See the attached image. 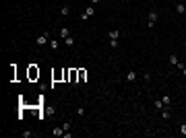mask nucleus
<instances>
[{"label": "nucleus", "mask_w": 186, "mask_h": 138, "mask_svg": "<svg viewBox=\"0 0 186 138\" xmlns=\"http://www.w3.org/2000/svg\"><path fill=\"white\" fill-rule=\"evenodd\" d=\"M182 72H184V76H186V68H184V70H182Z\"/></svg>", "instance_id": "21"}, {"label": "nucleus", "mask_w": 186, "mask_h": 138, "mask_svg": "<svg viewBox=\"0 0 186 138\" xmlns=\"http://www.w3.org/2000/svg\"><path fill=\"white\" fill-rule=\"evenodd\" d=\"M155 21H157V12H155V10H151V12H149V23H147V25H149V27H153V25H155Z\"/></svg>", "instance_id": "5"}, {"label": "nucleus", "mask_w": 186, "mask_h": 138, "mask_svg": "<svg viewBox=\"0 0 186 138\" xmlns=\"http://www.w3.org/2000/svg\"><path fill=\"white\" fill-rule=\"evenodd\" d=\"M64 134V128H54V136H62Z\"/></svg>", "instance_id": "14"}, {"label": "nucleus", "mask_w": 186, "mask_h": 138, "mask_svg": "<svg viewBox=\"0 0 186 138\" xmlns=\"http://www.w3.org/2000/svg\"><path fill=\"white\" fill-rule=\"evenodd\" d=\"M184 6H186V4H184Z\"/></svg>", "instance_id": "22"}, {"label": "nucleus", "mask_w": 186, "mask_h": 138, "mask_svg": "<svg viewBox=\"0 0 186 138\" xmlns=\"http://www.w3.org/2000/svg\"><path fill=\"white\" fill-rule=\"evenodd\" d=\"M60 15H62V17H68V15H70V8H68V6H62V8H60Z\"/></svg>", "instance_id": "9"}, {"label": "nucleus", "mask_w": 186, "mask_h": 138, "mask_svg": "<svg viewBox=\"0 0 186 138\" xmlns=\"http://www.w3.org/2000/svg\"><path fill=\"white\" fill-rule=\"evenodd\" d=\"M79 70V83H85L87 81V70L85 68H77Z\"/></svg>", "instance_id": "6"}, {"label": "nucleus", "mask_w": 186, "mask_h": 138, "mask_svg": "<svg viewBox=\"0 0 186 138\" xmlns=\"http://www.w3.org/2000/svg\"><path fill=\"white\" fill-rule=\"evenodd\" d=\"M58 81H64V70H56V72H52V83H58Z\"/></svg>", "instance_id": "2"}, {"label": "nucleus", "mask_w": 186, "mask_h": 138, "mask_svg": "<svg viewBox=\"0 0 186 138\" xmlns=\"http://www.w3.org/2000/svg\"><path fill=\"white\" fill-rule=\"evenodd\" d=\"M118 37H120V31H116V29L110 31V39H118Z\"/></svg>", "instance_id": "10"}, {"label": "nucleus", "mask_w": 186, "mask_h": 138, "mask_svg": "<svg viewBox=\"0 0 186 138\" xmlns=\"http://www.w3.org/2000/svg\"><path fill=\"white\" fill-rule=\"evenodd\" d=\"M46 43H48V33H41L37 37V45H46Z\"/></svg>", "instance_id": "7"}, {"label": "nucleus", "mask_w": 186, "mask_h": 138, "mask_svg": "<svg viewBox=\"0 0 186 138\" xmlns=\"http://www.w3.org/2000/svg\"><path fill=\"white\" fill-rule=\"evenodd\" d=\"M27 76H29V81H35V78H39V68L37 66H29V72H27Z\"/></svg>", "instance_id": "1"}, {"label": "nucleus", "mask_w": 186, "mask_h": 138, "mask_svg": "<svg viewBox=\"0 0 186 138\" xmlns=\"http://www.w3.org/2000/svg\"><path fill=\"white\" fill-rule=\"evenodd\" d=\"M68 83H79V70H77V68H70V76H68Z\"/></svg>", "instance_id": "3"}, {"label": "nucleus", "mask_w": 186, "mask_h": 138, "mask_svg": "<svg viewBox=\"0 0 186 138\" xmlns=\"http://www.w3.org/2000/svg\"><path fill=\"white\" fill-rule=\"evenodd\" d=\"M134 78H136V72H133V70H130V72L126 74V81H130V83H133Z\"/></svg>", "instance_id": "12"}, {"label": "nucleus", "mask_w": 186, "mask_h": 138, "mask_svg": "<svg viewBox=\"0 0 186 138\" xmlns=\"http://www.w3.org/2000/svg\"><path fill=\"white\" fill-rule=\"evenodd\" d=\"M50 48H52V50H58V48H60V43H58L56 39H52V41H50Z\"/></svg>", "instance_id": "16"}, {"label": "nucleus", "mask_w": 186, "mask_h": 138, "mask_svg": "<svg viewBox=\"0 0 186 138\" xmlns=\"http://www.w3.org/2000/svg\"><path fill=\"white\" fill-rule=\"evenodd\" d=\"M170 64H172V66H178V64H180V62H178V56H170Z\"/></svg>", "instance_id": "11"}, {"label": "nucleus", "mask_w": 186, "mask_h": 138, "mask_svg": "<svg viewBox=\"0 0 186 138\" xmlns=\"http://www.w3.org/2000/svg\"><path fill=\"white\" fill-rule=\"evenodd\" d=\"M64 43H66L68 48H73V45H75V39H73V37H66V39H64Z\"/></svg>", "instance_id": "13"}, {"label": "nucleus", "mask_w": 186, "mask_h": 138, "mask_svg": "<svg viewBox=\"0 0 186 138\" xmlns=\"http://www.w3.org/2000/svg\"><path fill=\"white\" fill-rule=\"evenodd\" d=\"M60 37H64V39H66V37H70V31H68L66 27H62V29H60Z\"/></svg>", "instance_id": "8"}, {"label": "nucleus", "mask_w": 186, "mask_h": 138, "mask_svg": "<svg viewBox=\"0 0 186 138\" xmlns=\"http://www.w3.org/2000/svg\"><path fill=\"white\" fill-rule=\"evenodd\" d=\"M180 132H182V134H186V124H182V126H180Z\"/></svg>", "instance_id": "20"}, {"label": "nucleus", "mask_w": 186, "mask_h": 138, "mask_svg": "<svg viewBox=\"0 0 186 138\" xmlns=\"http://www.w3.org/2000/svg\"><path fill=\"white\" fill-rule=\"evenodd\" d=\"M31 136H33V134H31L29 130H25V132H23V138H31Z\"/></svg>", "instance_id": "19"}, {"label": "nucleus", "mask_w": 186, "mask_h": 138, "mask_svg": "<svg viewBox=\"0 0 186 138\" xmlns=\"http://www.w3.org/2000/svg\"><path fill=\"white\" fill-rule=\"evenodd\" d=\"M93 12H95V8H93V6H87V10L83 12V17H81V19H83V21H87L89 17H93Z\"/></svg>", "instance_id": "4"}, {"label": "nucleus", "mask_w": 186, "mask_h": 138, "mask_svg": "<svg viewBox=\"0 0 186 138\" xmlns=\"http://www.w3.org/2000/svg\"><path fill=\"white\" fill-rule=\"evenodd\" d=\"M184 10H186V6H184V4H178V6H176V12H178V15H182Z\"/></svg>", "instance_id": "15"}, {"label": "nucleus", "mask_w": 186, "mask_h": 138, "mask_svg": "<svg viewBox=\"0 0 186 138\" xmlns=\"http://www.w3.org/2000/svg\"><path fill=\"white\" fill-rule=\"evenodd\" d=\"M153 105H155V107H157V109H161V107H163V101H155V103H153Z\"/></svg>", "instance_id": "18"}, {"label": "nucleus", "mask_w": 186, "mask_h": 138, "mask_svg": "<svg viewBox=\"0 0 186 138\" xmlns=\"http://www.w3.org/2000/svg\"><path fill=\"white\" fill-rule=\"evenodd\" d=\"M161 101H163V105H170V97L165 95V97H161Z\"/></svg>", "instance_id": "17"}]
</instances>
